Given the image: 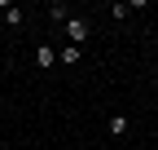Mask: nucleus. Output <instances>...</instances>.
Returning a JSON list of instances; mask_svg holds the SVG:
<instances>
[{
  "label": "nucleus",
  "mask_w": 158,
  "mask_h": 150,
  "mask_svg": "<svg viewBox=\"0 0 158 150\" xmlns=\"http://www.w3.org/2000/svg\"><path fill=\"white\" fill-rule=\"evenodd\" d=\"M66 31H70V40H75V49H79V44L88 40V31H92V27H88V18H70Z\"/></svg>",
  "instance_id": "nucleus-1"
},
{
  "label": "nucleus",
  "mask_w": 158,
  "mask_h": 150,
  "mask_svg": "<svg viewBox=\"0 0 158 150\" xmlns=\"http://www.w3.org/2000/svg\"><path fill=\"white\" fill-rule=\"evenodd\" d=\"M35 62L44 66V71H48V66L57 62V53H53V44H40V49H35Z\"/></svg>",
  "instance_id": "nucleus-2"
},
{
  "label": "nucleus",
  "mask_w": 158,
  "mask_h": 150,
  "mask_svg": "<svg viewBox=\"0 0 158 150\" xmlns=\"http://www.w3.org/2000/svg\"><path fill=\"white\" fill-rule=\"evenodd\" d=\"M110 133H114V137H118V133H127V119H123V115H114V119H110Z\"/></svg>",
  "instance_id": "nucleus-4"
},
{
  "label": "nucleus",
  "mask_w": 158,
  "mask_h": 150,
  "mask_svg": "<svg viewBox=\"0 0 158 150\" xmlns=\"http://www.w3.org/2000/svg\"><path fill=\"white\" fill-rule=\"evenodd\" d=\"M5 22H9V27H18V22H22V9H13V5H9V9H5Z\"/></svg>",
  "instance_id": "nucleus-5"
},
{
  "label": "nucleus",
  "mask_w": 158,
  "mask_h": 150,
  "mask_svg": "<svg viewBox=\"0 0 158 150\" xmlns=\"http://www.w3.org/2000/svg\"><path fill=\"white\" fill-rule=\"evenodd\" d=\"M57 58H62L66 66H75V62H79V49H62V53H57Z\"/></svg>",
  "instance_id": "nucleus-6"
},
{
  "label": "nucleus",
  "mask_w": 158,
  "mask_h": 150,
  "mask_svg": "<svg viewBox=\"0 0 158 150\" xmlns=\"http://www.w3.org/2000/svg\"><path fill=\"white\" fill-rule=\"evenodd\" d=\"M48 18H53V22H70V9L62 5V0H53V5H48Z\"/></svg>",
  "instance_id": "nucleus-3"
}]
</instances>
